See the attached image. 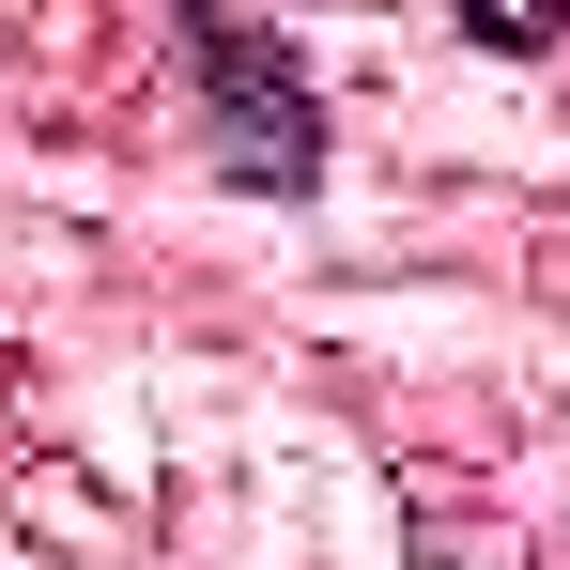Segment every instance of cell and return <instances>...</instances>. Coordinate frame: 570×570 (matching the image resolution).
<instances>
[{"instance_id":"obj_1","label":"cell","mask_w":570,"mask_h":570,"mask_svg":"<svg viewBox=\"0 0 570 570\" xmlns=\"http://www.w3.org/2000/svg\"><path fill=\"white\" fill-rule=\"evenodd\" d=\"M186 78H200V139H216V170L263 200H308L324 186V108H308V62H293L263 16H186Z\"/></svg>"}]
</instances>
